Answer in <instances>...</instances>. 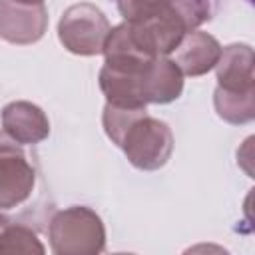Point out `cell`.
I'll list each match as a JSON object with an SVG mask.
<instances>
[{"label": "cell", "instance_id": "9c48e42d", "mask_svg": "<svg viewBox=\"0 0 255 255\" xmlns=\"http://www.w3.org/2000/svg\"><path fill=\"white\" fill-rule=\"evenodd\" d=\"M181 88H183L181 70L171 60H165V58L157 56L143 72L141 92H143V102L145 104H149V102H155V104L171 102L181 94Z\"/></svg>", "mask_w": 255, "mask_h": 255}, {"label": "cell", "instance_id": "30bf717a", "mask_svg": "<svg viewBox=\"0 0 255 255\" xmlns=\"http://www.w3.org/2000/svg\"><path fill=\"white\" fill-rule=\"evenodd\" d=\"M215 108L221 118L233 124L251 122L255 116L253 94H227V92L215 90Z\"/></svg>", "mask_w": 255, "mask_h": 255}, {"label": "cell", "instance_id": "8992f818", "mask_svg": "<svg viewBox=\"0 0 255 255\" xmlns=\"http://www.w3.org/2000/svg\"><path fill=\"white\" fill-rule=\"evenodd\" d=\"M217 90L227 94H253V50L245 44L221 50L217 60Z\"/></svg>", "mask_w": 255, "mask_h": 255}, {"label": "cell", "instance_id": "52a82bcc", "mask_svg": "<svg viewBox=\"0 0 255 255\" xmlns=\"http://www.w3.org/2000/svg\"><path fill=\"white\" fill-rule=\"evenodd\" d=\"M173 52L175 64L183 74L201 76L217 64L221 56V46L213 36L205 32H187Z\"/></svg>", "mask_w": 255, "mask_h": 255}, {"label": "cell", "instance_id": "5b68a950", "mask_svg": "<svg viewBox=\"0 0 255 255\" xmlns=\"http://www.w3.org/2000/svg\"><path fill=\"white\" fill-rule=\"evenodd\" d=\"M44 4H22L16 0H0V36L8 42L30 44L42 38L46 30Z\"/></svg>", "mask_w": 255, "mask_h": 255}, {"label": "cell", "instance_id": "6da1fadb", "mask_svg": "<svg viewBox=\"0 0 255 255\" xmlns=\"http://www.w3.org/2000/svg\"><path fill=\"white\" fill-rule=\"evenodd\" d=\"M118 145L124 147L135 167L157 169L171 153V131L163 122H157L141 112L129 122Z\"/></svg>", "mask_w": 255, "mask_h": 255}, {"label": "cell", "instance_id": "ba28073f", "mask_svg": "<svg viewBox=\"0 0 255 255\" xmlns=\"http://www.w3.org/2000/svg\"><path fill=\"white\" fill-rule=\"evenodd\" d=\"M2 124L6 133L18 143L42 141L50 131V124L44 112L38 106H32L28 102L8 104L2 112Z\"/></svg>", "mask_w": 255, "mask_h": 255}, {"label": "cell", "instance_id": "8fae6325", "mask_svg": "<svg viewBox=\"0 0 255 255\" xmlns=\"http://www.w3.org/2000/svg\"><path fill=\"white\" fill-rule=\"evenodd\" d=\"M16 2H22V4H42V0H16Z\"/></svg>", "mask_w": 255, "mask_h": 255}, {"label": "cell", "instance_id": "7a4b0ae2", "mask_svg": "<svg viewBox=\"0 0 255 255\" xmlns=\"http://www.w3.org/2000/svg\"><path fill=\"white\" fill-rule=\"evenodd\" d=\"M50 233L56 253H98L104 247L102 221L86 207H72L58 213Z\"/></svg>", "mask_w": 255, "mask_h": 255}, {"label": "cell", "instance_id": "277c9868", "mask_svg": "<svg viewBox=\"0 0 255 255\" xmlns=\"http://www.w3.org/2000/svg\"><path fill=\"white\" fill-rule=\"evenodd\" d=\"M34 185V169L22 149L6 133H0V207L22 203Z\"/></svg>", "mask_w": 255, "mask_h": 255}, {"label": "cell", "instance_id": "3957f363", "mask_svg": "<svg viewBox=\"0 0 255 255\" xmlns=\"http://www.w3.org/2000/svg\"><path fill=\"white\" fill-rule=\"evenodd\" d=\"M108 34L106 16L92 4H76L60 20V40L74 54L92 56L104 52Z\"/></svg>", "mask_w": 255, "mask_h": 255}]
</instances>
